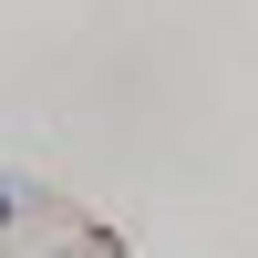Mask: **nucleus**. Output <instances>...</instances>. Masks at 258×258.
<instances>
[{
	"label": "nucleus",
	"instance_id": "1",
	"mask_svg": "<svg viewBox=\"0 0 258 258\" xmlns=\"http://www.w3.org/2000/svg\"><path fill=\"white\" fill-rule=\"evenodd\" d=\"M11 217H21V186H11V176H0V227H11Z\"/></svg>",
	"mask_w": 258,
	"mask_h": 258
}]
</instances>
